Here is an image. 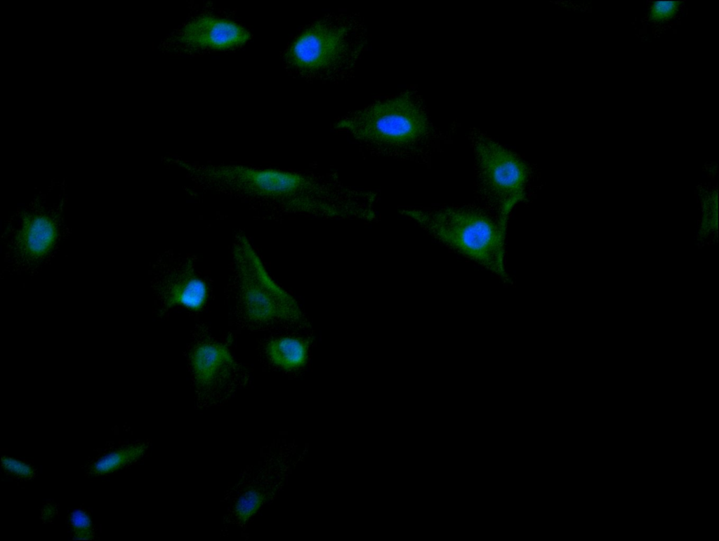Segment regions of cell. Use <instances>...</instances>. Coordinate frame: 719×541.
I'll use <instances>...</instances> for the list:
<instances>
[{
	"mask_svg": "<svg viewBox=\"0 0 719 541\" xmlns=\"http://www.w3.org/2000/svg\"><path fill=\"white\" fill-rule=\"evenodd\" d=\"M185 168L199 182L266 201L286 213L338 219L349 197L347 185L331 175L242 166Z\"/></svg>",
	"mask_w": 719,
	"mask_h": 541,
	"instance_id": "cell-1",
	"label": "cell"
},
{
	"mask_svg": "<svg viewBox=\"0 0 719 541\" xmlns=\"http://www.w3.org/2000/svg\"><path fill=\"white\" fill-rule=\"evenodd\" d=\"M400 213L441 244L513 284L505 265L506 232L495 218L459 206L403 209Z\"/></svg>",
	"mask_w": 719,
	"mask_h": 541,
	"instance_id": "cell-2",
	"label": "cell"
},
{
	"mask_svg": "<svg viewBox=\"0 0 719 541\" xmlns=\"http://www.w3.org/2000/svg\"><path fill=\"white\" fill-rule=\"evenodd\" d=\"M232 289L239 321L250 328L298 324L303 314L295 299L271 278L244 234L232 249Z\"/></svg>",
	"mask_w": 719,
	"mask_h": 541,
	"instance_id": "cell-3",
	"label": "cell"
},
{
	"mask_svg": "<svg viewBox=\"0 0 719 541\" xmlns=\"http://www.w3.org/2000/svg\"><path fill=\"white\" fill-rule=\"evenodd\" d=\"M382 102L344 119L337 127L381 152L407 156L427 134L426 118L407 98Z\"/></svg>",
	"mask_w": 719,
	"mask_h": 541,
	"instance_id": "cell-4",
	"label": "cell"
},
{
	"mask_svg": "<svg viewBox=\"0 0 719 541\" xmlns=\"http://www.w3.org/2000/svg\"><path fill=\"white\" fill-rule=\"evenodd\" d=\"M472 140L480 195L506 232L513 209L525 198L528 167L514 152L482 134L475 133Z\"/></svg>",
	"mask_w": 719,
	"mask_h": 541,
	"instance_id": "cell-5",
	"label": "cell"
},
{
	"mask_svg": "<svg viewBox=\"0 0 719 541\" xmlns=\"http://www.w3.org/2000/svg\"><path fill=\"white\" fill-rule=\"evenodd\" d=\"M350 32L345 27L320 25L307 30L294 42L290 57L301 69L318 70L338 63L350 51Z\"/></svg>",
	"mask_w": 719,
	"mask_h": 541,
	"instance_id": "cell-6",
	"label": "cell"
},
{
	"mask_svg": "<svg viewBox=\"0 0 719 541\" xmlns=\"http://www.w3.org/2000/svg\"><path fill=\"white\" fill-rule=\"evenodd\" d=\"M189 361L200 400H213L220 396L236 368L227 347L215 340L199 342L192 349Z\"/></svg>",
	"mask_w": 719,
	"mask_h": 541,
	"instance_id": "cell-7",
	"label": "cell"
},
{
	"mask_svg": "<svg viewBox=\"0 0 719 541\" xmlns=\"http://www.w3.org/2000/svg\"><path fill=\"white\" fill-rule=\"evenodd\" d=\"M250 37L242 26L212 16H203L186 24L179 32L177 41L186 48L223 50L239 46Z\"/></svg>",
	"mask_w": 719,
	"mask_h": 541,
	"instance_id": "cell-8",
	"label": "cell"
},
{
	"mask_svg": "<svg viewBox=\"0 0 719 541\" xmlns=\"http://www.w3.org/2000/svg\"><path fill=\"white\" fill-rule=\"evenodd\" d=\"M160 290L161 299L168 307L178 306L199 310L208 296L204 281L187 260L174 263L168 269Z\"/></svg>",
	"mask_w": 719,
	"mask_h": 541,
	"instance_id": "cell-9",
	"label": "cell"
},
{
	"mask_svg": "<svg viewBox=\"0 0 719 541\" xmlns=\"http://www.w3.org/2000/svg\"><path fill=\"white\" fill-rule=\"evenodd\" d=\"M265 351L274 365L286 370L303 367L309 356L308 345L303 339L296 337L273 339L267 344Z\"/></svg>",
	"mask_w": 719,
	"mask_h": 541,
	"instance_id": "cell-10",
	"label": "cell"
},
{
	"mask_svg": "<svg viewBox=\"0 0 719 541\" xmlns=\"http://www.w3.org/2000/svg\"><path fill=\"white\" fill-rule=\"evenodd\" d=\"M678 4L673 1H656L651 7L649 18L657 22L672 18L678 11Z\"/></svg>",
	"mask_w": 719,
	"mask_h": 541,
	"instance_id": "cell-11",
	"label": "cell"
},
{
	"mask_svg": "<svg viewBox=\"0 0 719 541\" xmlns=\"http://www.w3.org/2000/svg\"><path fill=\"white\" fill-rule=\"evenodd\" d=\"M74 526L79 528H87L89 525V519L85 514L80 511L74 512L72 517Z\"/></svg>",
	"mask_w": 719,
	"mask_h": 541,
	"instance_id": "cell-12",
	"label": "cell"
}]
</instances>
